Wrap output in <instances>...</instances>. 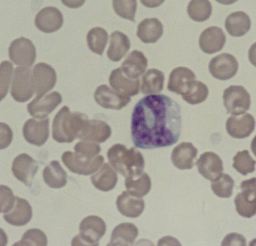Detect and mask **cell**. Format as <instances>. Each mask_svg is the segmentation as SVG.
Returning a JSON list of instances; mask_svg holds the SVG:
<instances>
[{"instance_id":"36","label":"cell","mask_w":256,"mask_h":246,"mask_svg":"<svg viewBox=\"0 0 256 246\" xmlns=\"http://www.w3.org/2000/svg\"><path fill=\"white\" fill-rule=\"evenodd\" d=\"M209 94L206 85L202 82H192L182 98L186 102L192 105L202 103L205 101Z\"/></svg>"},{"instance_id":"7","label":"cell","mask_w":256,"mask_h":246,"mask_svg":"<svg viewBox=\"0 0 256 246\" xmlns=\"http://www.w3.org/2000/svg\"><path fill=\"white\" fill-rule=\"evenodd\" d=\"M62 159L64 164L71 172L85 176L93 174L98 170L104 161L102 155L88 159L71 151L64 152Z\"/></svg>"},{"instance_id":"37","label":"cell","mask_w":256,"mask_h":246,"mask_svg":"<svg viewBox=\"0 0 256 246\" xmlns=\"http://www.w3.org/2000/svg\"><path fill=\"white\" fill-rule=\"evenodd\" d=\"M212 6L208 0H194L188 7V13L194 21L203 22L210 19L212 15Z\"/></svg>"},{"instance_id":"23","label":"cell","mask_w":256,"mask_h":246,"mask_svg":"<svg viewBox=\"0 0 256 246\" xmlns=\"http://www.w3.org/2000/svg\"><path fill=\"white\" fill-rule=\"evenodd\" d=\"M148 67V59L142 52L135 50L130 52L122 63L121 70L127 78L138 79L145 73Z\"/></svg>"},{"instance_id":"43","label":"cell","mask_w":256,"mask_h":246,"mask_svg":"<svg viewBox=\"0 0 256 246\" xmlns=\"http://www.w3.org/2000/svg\"><path fill=\"white\" fill-rule=\"evenodd\" d=\"M2 213L9 212L13 209L15 202L16 196L10 188L6 185L1 186Z\"/></svg>"},{"instance_id":"30","label":"cell","mask_w":256,"mask_h":246,"mask_svg":"<svg viewBox=\"0 0 256 246\" xmlns=\"http://www.w3.org/2000/svg\"><path fill=\"white\" fill-rule=\"evenodd\" d=\"M130 48V42L128 36L120 31H114L111 34L107 56L112 61L119 62L126 54Z\"/></svg>"},{"instance_id":"10","label":"cell","mask_w":256,"mask_h":246,"mask_svg":"<svg viewBox=\"0 0 256 246\" xmlns=\"http://www.w3.org/2000/svg\"><path fill=\"white\" fill-rule=\"evenodd\" d=\"M32 80L34 94L42 96L54 88L57 82V74L54 68L49 64L40 63L34 68Z\"/></svg>"},{"instance_id":"18","label":"cell","mask_w":256,"mask_h":246,"mask_svg":"<svg viewBox=\"0 0 256 246\" xmlns=\"http://www.w3.org/2000/svg\"><path fill=\"white\" fill-rule=\"evenodd\" d=\"M198 171L206 179L214 181L221 176L224 171L221 158L212 152L204 153L196 162Z\"/></svg>"},{"instance_id":"11","label":"cell","mask_w":256,"mask_h":246,"mask_svg":"<svg viewBox=\"0 0 256 246\" xmlns=\"http://www.w3.org/2000/svg\"><path fill=\"white\" fill-rule=\"evenodd\" d=\"M238 63L233 55L224 53L211 60L209 64L210 73L216 79L228 80L237 74Z\"/></svg>"},{"instance_id":"22","label":"cell","mask_w":256,"mask_h":246,"mask_svg":"<svg viewBox=\"0 0 256 246\" xmlns=\"http://www.w3.org/2000/svg\"><path fill=\"white\" fill-rule=\"evenodd\" d=\"M110 84L114 90L120 94L130 97L138 94L139 79L128 78L122 73L121 68L112 71L109 78Z\"/></svg>"},{"instance_id":"33","label":"cell","mask_w":256,"mask_h":246,"mask_svg":"<svg viewBox=\"0 0 256 246\" xmlns=\"http://www.w3.org/2000/svg\"><path fill=\"white\" fill-rule=\"evenodd\" d=\"M165 76L162 71L150 69L144 75L140 90L144 95H154L161 92L164 89Z\"/></svg>"},{"instance_id":"31","label":"cell","mask_w":256,"mask_h":246,"mask_svg":"<svg viewBox=\"0 0 256 246\" xmlns=\"http://www.w3.org/2000/svg\"><path fill=\"white\" fill-rule=\"evenodd\" d=\"M138 235V229L131 223H124L116 226L112 233L108 245H132Z\"/></svg>"},{"instance_id":"9","label":"cell","mask_w":256,"mask_h":246,"mask_svg":"<svg viewBox=\"0 0 256 246\" xmlns=\"http://www.w3.org/2000/svg\"><path fill=\"white\" fill-rule=\"evenodd\" d=\"M9 57L16 65L30 67L36 58V49L31 40L20 38L14 40L8 50Z\"/></svg>"},{"instance_id":"27","label":"cell","mask_w":256,"mask_h":246,"mask_svg":"<svg viewBox=\"0 0 256 246\" xmlns=\"http://www.w3.org/2000/svg\"><path fill=\"white\" fill-rule=\"evenodd\" d=\"M164 33V27L158 19L144 20L139 24L137 35L144 43H155L161 38Z\"/></svg>"},{"instance_id":"21","label":"cell","mask_w":256,"mask_h":246,"mask_svg":"<svg viewBox=\"0 0 256 246\" xmlns=\"http://www.w3.org/2000/svg\"><path fill=\"white\" fill-rule=\"evenodd\" d=\"M198 150L189 142H183L176 146L172 152L171 160L174 166L182 170L190 169L194 166Z\"/></svg>"},{"instance_id":"5","label":"cell","mask_w":256,"mask_h":246,"mask_svg":"<svg viewBox=\"0 0 256 246\" xmlns=\"http://www.w3.org/2000/svg\"><path fill=\"white\" fill-rule=\"evenodd\" d=\"M10 94L16 102H26L34 94L32 72L30 67L16 68L11 87Z\"/></svg>"},{"instance_id":"20","label":"cell","mask_w":256,"mask_h":246,"mask_svg":"<svg viewBox=\"0 0 256 246\" xmlns=\"http://www.w3.org/2000/svg\"><path fill=\"white\" fill-rule=\"evenodd\" d=\"M111 134L110 127L104 121L88 119L78 139L82 141L102 143L109 139Z\"/></svg>"},{"instance_id":"29","label":"cell","mask_w":256,"mask_h":246,"mask_svg":"<svg viewBox=\"0 0 256 246\" xmlns=\"http://www.w3.org/2000/svg\"><path fill=\"white\" fill-rule=\"evenodd\" d=\"M91 181L94 186L99 190L110 191L118 183V173L111 165L105 163L97 173L91 177Z\"/></svg>"},{"instance_id":"42","label":"cell","mask_w":256,"mask_h":246,"mask_svg":"<svg viewBox=\"0 0 256 246\" xmlns=\"http://www.w3.org/2000/svg\"><path fill=\"white\" fill-rule=\"evenodd\" d=\"M102 148L95 142L82 141L76 144L74 151L80 156L88 159H93L101 152Z\"/></svg>"},{"instance_id":"34","label":"cell","mask_w":256,"mask_h":246,"mask_svg":"<svg viewBox=\"0 0 256 246\" xmlns=\"http://www.w3.org/2000/svg\"><path fill=\"white\" fill-rule=\"evenodd\" d=\"M125 185L128 192L138 197H142L150 192L152 183L150 177L144 172L137 177H128L125 181Z\"/></svg>"},{"instance_id":"26","label":"cell","mask_w":256,"mask_h":246,"mask_svg":"<svg viewBox=\"0 0 256 246\" xmlns=\"http://www.w3.org/2000/svg\"><path fill=\"white\" fill-rule=\"evenodd\" d=\"M196 79L194 72L190 68L179 67L172 71L168 84V90L178 95L184 94L190 83Z\"/></svg>"},{"instance_id":"41","label":"cell","mask_w":256,"mask_h":246,"mask_svg":"<svg viewBox=\"0 0 256 246\" xmlns=\"http://www.w3.org/2000/svg\"><path fill=\"white\" fill-rule=\"evenodd\" d=\"M48 239L44 232L39 229H29L24 233L22 239L14 245H46Z\"/></svg>"},{"instance_id":"12","label":"cell","mask_w":256,"mask_h":246,"mask_svg":"<svg viewBox=\"0 0 256 246\" xmlns=\"http://www.w3.org/2000/svg\"><path fill=\"white\" fill-rule=\"evenodd\" d=\"M24 138L28 143L38 147L45 144L50 136V119H30L22 129Z\"/></svg>"},{"instance_id":"8","label":"cell","mask_w":256,"mask_h":246,"mask_svg":"<svg viewBox=\"0 0 256 246\" xmlns=\"http://www.w3.org/2000/svg\"><path fill=\"white\" fill-rule=\"evenodd\" d=\"M240 188L242 192L234 199L236 211L240 215L251 218L256 213V177L243 181Z\"/></svg>"},{"instance_id":"15","label":"cell","mask_w":256,"mask_h":246,"mask_svg":"<svg viewBox=\"0 0 256 246\" xmlns=\"http://www.w3.org/2000/svg\"><path fill=\"white\" fill-rule=\"evenodd\" d=\"M64 23L62 12L54 7H46L36 15L34 23L36 27L45 33H53L61 28Z\"/></svg>"},{"instance_id":"44","label":"cell","mask_w":256,"mask_h":246,"mask_svg":"<svg viewBox=\"0 0 256 246\" xmlns=\"http://www.w3.org/2000/svg\"><path fill=\"white\" fill-rule=\"evenodd\" d=\"M2 71V100L7 94L8 88L10 85L13 66L11 63L3 62L1 65Z\"/></svg>"},{"instance_id":"19","label":"cell","mask_w":256,"mask_h":246,"mask_svg":"<svg viewBox=\"0 0 256 246\" xmlns=\"http://www.w3.org/2000/svg\"><path fill=\"white\" fill-rule=\"evenodd\" d=\"M226 34L222 28L211 27L204 30L199 38V46L208 54H214L222 51L226 43Z\"/></svg>"},{"instance_id":"14","label":"cell","mask_w":256,"mask_h":246,"mask_svg":"<svg viewBox=\"0 0 256 246\" xmlns=\"http://www.w3.org/2000/svg\"><path fill=\"white\" fill-rule=\"evenodd\" d=\"M38 168L37 161L29 155L22 154L14 160L12 171L17 179L26 186H30Z\"/></svg>"},{"instance_id":"38","label":"cell","mask_w":256,"mask_h":246,"mask_svg":"<svg viewBox=\"0 0 256 246\" xmlns=\"http://www.w3.org/2000/svg\"><path fill=\"white\" fill-rule=\"evenodd\" d=\"M234 186V180L226 173H222L211 184L212 191L214 194L222 198H229L233 193Z\"/></svg>"},{"instance_id":"2","label":"cell","mask_w":256,"mask_h":246,"mask_svg":"<svg viewBox=\"0 0 256 246\" xmlns=\"http://www.w3.org/2000/svg\"><path fill=\"white\" fill-rule=\"evenodd\" d=\"M107 157L111 166L120 174L128 177L141 175L145 168V160L141 152L134 147L116 144L109 149Z\"/></svg>"},{"instance_id":"45","label":"cell","mask_w":256,"mask_h":246,"mask_svg":"<svg viewBox=\"0 0 256 246\" xmlns=\"http://www.w3.org/2000/svg\"><path fill=\"white\" fill-rule=\"evenodd\" d=\"M246 240L242 235L231 233L224 239L222 245H246Z\"/></svg>"},{"instance_id":"32","label":"cell","mask_w":256,"mask_h":246,"mask_svg":"<svg viewBox=\"0 0 256 246\" xmlns=\"http://www.w3.org/2000/svg\"><path fill=\"white\" fill-rule=\"evenodd\" d=\"M67 173L57 160L52 161L43 171L44 181L52 188H61L67 183Z\"/></svg>"},{"instance_id":"40","label":"cell","mask_w":256,"mask_h":246,"mask_svg":"<svg viewBox=\"0 0 256 246\" xmlns=\"http://www.w3.org/2000/svg\"><path fill=\"white\" fill-rule=\"evenodd\" d=\"M117 15L124 19L135 22V15L138 4L136 0H114L112 2Z\"/></svg>"},{"instance_id":"35","label":"cell","mask_w":256,"mask_h":246,"mask_svg":"<svg viewBox=\"0 0 256 246\" xmlns=\"http://www.w3.org/2000/svg\"><path fill=\"white\" fill-rule=\"evenodd\" d=\"M109 38L108 32L101 27L92 28L86 36L90 49L94 53L102 55Z\"/></svg>"},{"instance_id":"17","label":"cell","mask_w":256,"mask_h":246,"mask_svg":"<svg viewBox=\"0 0 256 246\" xmlns=\"http://www.w3.org/2000/svg\"><path fill=\"white\" fill-rule=\"evenodd\" d=\"M255 125L254 117L250 114L232 116L226 121V130L232 138L244 139L254 132Z\"/></svg>"},{"instance_id":"6","label":"cell","mask_w":256,"mask_h":246,"mask_svg":"<svg viewBox=\"0 0 256 246\" xmlns=\"http://www.w3.org/2000/svg\"><path fill=\"white\" fill-rule=\"evenodd\" d=\"M222 98L227 113L234 116L242 115L250 107V96L242 86L227 88L224 91Z\"/></svg>"},{"instance_id":"13","label":"cell","mask_w":256,"mask_h":246,"mask_svg":"<svg viewBox=\"0 0 256 246\" xmlns=\"http://www.w3.org/2000/svg\"><path fill=\"white\" fill-rule=\"evenodd\" d=\"M62 101V96L58 92L46 95L37 96L28 105L30 114L38 119H45L57 108Z\"/></svg>"},{"instance_id":"24","label":"cell","mask_w":256,"mask_h":246,"mask_svg":"<svg viewBox=\"0 0 256 246\" xmlns=\"http://www.w3.org/2000/svg\"><path fill=\"white\" fill-rule=\"evenodd\" d=\"M116 205L122 215L136 218L142 214L145 209V201L141 198L132 195L128 191H124L118 197Z\"/></svg>"},{"instance_id":"39","label":"cell","mask_w":256,"mask_h":246,"mask_svg":"<svg viewBox=\"0 0 256 246\" xmlns=\"http://www.w3.org/2000/svg\"><path fill=\"white\" fill-rule=\"evenodd\" d=\"M233 167L242 175L246 176L255 171L256 161L248 150L237 153L234 158Z\"/></svg>"},{"instance_id":"3","label":"cell","mask_w":256,"mask_h":246,"mask_svg":"<svg viewBox=\"0 0 256 246\" xmlns=\"http://www.w3.org/2000/svg\"><path fill=\"white\" fill-rule=\"evenodd\" d=\"M88 119L85 114L72 113L67 106L63 107L55 116L52 125L54 139L60 143H70L78 139Z\"/></svg>"},{"instance_id":"4","label":"cell","mask_w":256,"mask_h":246,"mask_svg":"<svg viewBox=\"0 0 256 246\" xmlns=\"http://www.w3.org/2000/svg\"><path fill=\"white\" fill-rule=\"evenodd\" d=\"M80 233L72 240L73 245H98L99 240L105 235L106 225L97 216L85 217L80 225Z\"/></svg>"},{"instance_id":"1","label":"cell","mask_w":256,"mask_h":246,"mask_svg":"<svg viewBox=\"0 0 256 246\" xmlns=\"http://www.w3.org/2000/svg\"><path fill=\"white\" fill-rule=\"evenodd\" d=\"M181 108L164 95H148L136 104L132 115V140L136 147L151 150L172 146L181 135Z\"/></svg>"},{"instance_id":"16","label":"cell","mask_w":256,"mask_h":246,"mask_svg":"<svg viewBox=\"0 0 256 246\" xmlns=\"http://www.w3.org/2000/svg\"><path fill=\"white\" fill-rule=\"evenodd\" d=\"M94 98L100 106L112 110H119L125 107L130 102V97L124 96L112 90L106 85H102L96 89Z\"/></svg>"},{"instance_id":"25","label":"cell","mask_w":256,"mask_h":246,"mask_svg":"<svg viewBox=\"0 0 256 246\" xmlns=\"http://www.w3.org/2000/svg\"><path fill=\"white\" fill-rule=\"evenodd\" d=\"M32 208L28 201L18 196H16V202L13 209L9 213L4 214L3 217L7 223L22 226L26 225L32 219Z\"/></svg>"},{"instance_id":"28","label":"cell","mask_w":256,"mask_h":246,"mask_svg":"<svg viewBox=\"0 0 256 246\" xmlns=\"http://www.w3.org/2000/svg\"><path fill=\"white\" fill-rule=\"evenodd\" d=\"M225 26L230 35L234 37H242L250 30L251 20L245 12H236L228 16Z\"/></svg>"}]
</instances>
